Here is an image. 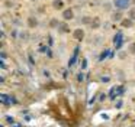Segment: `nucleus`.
<instances>
[{"instance_id":"13","label":"nucleus","mask_w":135,"mask_h":127,"mask_svg":"<svg viewBox=\"0 0 135 127\" xmlns=\"http://www.w3.org/2000/svg\"><path fill=\"white\" fill-rule=\"evenodd\" d=\"M91 19H93V17H90V16H83L81 17V25H89V26H90Z\"/></svg>"},{"instance_id":"8","label":"nucleus","mask_w":135,"mask_h":127,"mask_svg":"<svg viewBox=\"0 0 135 127\" xmlns=\"http://www.w3.org/2000/svg\"><path fill=\"white\" fill-rule=\"evenodd\" d=\"M100 26H102V20H100V17H99V16H94L93 19H91L90 29H93V30H97Z\"/></svg>"},{"instance_id":"10","label":"nucleus","mask_w":135,"mask_h":127,"mask_svg":"<svg viewBox=\"0 0 135 127\" xmlns=\"http://www.w3.org/2000/svg\"><path fill=\"white\" fill-rule=\"evenodd\" d=\"M126 16H128L131 20H134V22H135V6H132V7L129 9L128 13H126Z\"/></svg>"},{"instance_id":"6","label":"nucleus","mask_w":135,"mask_h":127,"mask_svg":"<svg viewBox=\"0 0 135 127\" xmlns=\"http://www.w3.org/2000/svg\"><path fill=\"white\" fill-rule=\"evenodd\" d=\"M51 6H52L54 10L62 12L65 9V2L64 0H51Z\"/></svg>"},{"instance_id":"4","label":"nucleus","mask_w":135,"mask_h":127,"mask_svg":"<svg viewBox=\"0 0 135 127\" xmlns=\"http://www.w3.org/2000/svg\"><path fill=\"white\" fill-rule=\"evenodd\" d=\"M26 26L28 29H36L39 26V19L35 16V14H29V16L26 17Z\"/></svg>"},{"instance_id":"16","label":"nucleus","mask_w":135,"mask_h":127,"mask_svg":"<svg viewBox=\"0 0 135 127\" xmlns=\"http://www.w3.org/2000/svg\"><path fill=\"white\" fill-rule=\"evenodd\" d=\"M132 3H134V6H135V0H132Z\"/></svg>"},{"instance_id":"1","label":"nucleus","mask_w":135,"mask_h":127,"mask_svg":"<svg viewBox=\"0 0 135 127\" xmlns=\"http://www.w3.org/2000/svg\"><path fill=\"white\" fill-rule=\"evenodd\" d=\"M112 6H113L116 10H122V12H128L129 9L134 6L132 0H112Z\"/></svg>"},{"instance_id":"3","label":"nucleus","mask_w":135,"mask_h":127,"mask_svg":"<svg viewBox=\"0 0 135 127\" xmlns=\"http://www.w3.org/2000/svg\"><path fill=\"white\" fill-rule=\"evenodd\" d=\"M71 38H73L74 40H77V42H83L86 38V30L83 28H76L73 29V32H71Z\"/></svg>"},{"instance_id":"14","label":"nucleus","mask_w":135,"mask_h":127,"mask_svg":"<svg viewBox=\"0 0 135 127\" xmlns=\"http://www.w3.org/2000/svg\"><path fill=\"white\" fill-rule=\"evenodd\" d=\"M3 6L6 9H13L15 7V2L13 0H6V2H3Z\"/></svg>"},{"instance_id":"7","label":"nucleus","mask_w":135,"mask_h":127,"mask_svg":"<svg viewBox=\"0 0 135 127\" xmlns=\"http://www.w3.org/2000/svg\"><path fill=\"white\" fill-rule=\"evenodd\" d=\"M119 26L122 29H131L132 26H134V20H131L128 16H125V17H123V20L119 23Z\"/></svg>"},{"instance_id":"17","label":"nucleus","mask_w":135,"mask_h":127,"mask_svg":"<svg viewBox=\"0 0 135 127\" xmlns=\"http://www.w3.org/2000/svg\"><path fill=\"white\" fill-rule=\"evenodd\" d=\"M13 2H16V0H13Z\"/></svg>"},{"instance_id":"12","label":"nucleus","mask_w":135,"mask_h":127,"mask_svg":"<svg viewBox=\"0 0 135 127\" xmlns=\"http://www.w3.org/2000/svg\"><path fill=\"white\" fill-rule=\"evenodd\" d=\"M60 25H61V22H58V19H51V20H50V28L58 29Z\"/></svg>"},{"instance_id":"9","label":"nucleus","mask_w":135,"mask_h":127,"mask_svg":"<svg viewBox=\"0 0 135 127\" xmlns=\"http://www.w3.org/2000/svg\"><path fill=\"white\" fill-rule=\"evenodd\" d=\"M57 30H58L60 33H68V32H70V28L67 26V22H62L61 25L58 26V29H57Z\"/></svg>"},{"instance_id":"2","label":"nucleus","mask_w":135,"mask_h":127,"mask_svg":"<svg viewBox=\"0 0 135 127\" xmlns=\"http://www.w3.org/2000/svg\"><path fill=\"white\" fill-rule=\"evenodd\" d=\"M74 17H76V12H74L73 7H65L64 10L61 12V19H62V22H71Z\"/></svg>"},{"instance_id":"11","label":"nucleus","mask_w":135,"mask_h":127,"mask_svg":"<svg viewBox=\"0 0 135 127\" xmlns=\"http://www.w3.org/2000/svg\"><path fill=\"white\" fill-rule=\"evenodd\" d=\"M126 52L131 55H135V42H131L128 43V48H126Z\"/></svg>"},{"instance_id":"15","label":"nucleus","mask_w":135,"mask_h":127,"mask_svg":"<svg viewBox=\"0 0 135 127\" xmlns=\"http://www.w3.org/2000/svg\"><path fill=\"white\" fill-rule=\"evenodd\" d=\"M28 2H31V3H36V2H39V0H28Z\"/></svg>"},{"instance_id":"5","label":"nucleus","mask_w":135,"mask_h":127,"mask_svg":"<svg viewBox=\"0 0 135 127\" xmlns=\"http://www.w3.org/2000/svg\"><path fill=\"white\" fill-rule=\"evenodd\" d=\"M123 12L122 10H116V9H115V10H112L110 12V20L113 23H120L123 20Z\"/></svg>"}]
</instances>
